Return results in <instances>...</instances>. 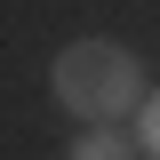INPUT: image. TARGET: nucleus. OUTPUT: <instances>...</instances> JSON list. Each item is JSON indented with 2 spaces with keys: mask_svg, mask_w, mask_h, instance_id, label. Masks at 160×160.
<instances>
[{
  "mask_svg": "<svg viewBox=\"0 0 160 160\" xmlns=\"http://www.w3.org/2000/svg\"><path fill=\"white\" fill-rule=\"evenodd\" d=\"M72 160H144L136 136H120V128H88V136L72 144Z\"/></svg>",
  "mask_w": 160,
  "mask_h": 160,
  "instance_id": "nucleus-2",
  "label": "nucleus"
},
{
  "mask_svg": "<svg viewBox=\"0 0 160 160\" xmlns=\"http://www.w3.org/2000/svg\"><path fill=\"white\" fill-rule=\"evenodd\" d=\"M136 152H144V160H160V88L136 104Z\"/></svg>",
  "mask_w": 160,
  "mask_h": 160,
  "instance_id": "nucleus-3",
  "label": "nucleus"
},
{
  "mask_svg": "<svg viewBox=\"0 0 160 160\" xmlns=\"http://www.w3.org/2000/svg\"><path fill=\"white\" fill-rule=\"evenodd\" d=\"M48 88H56V104L72 120L112 128L120 112L144 104V64H136V48H120V40H72V48L48 64Z\"/></svg>",
  "mask_w": 160,
  "mask_h": 160,
  "instance_id": "nucleus-1",
  "label": "nucleus"
}]
</instances>
